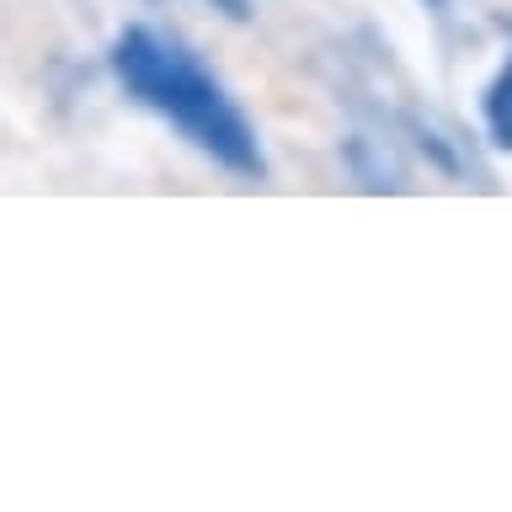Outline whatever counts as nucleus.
<instances>
[{"label": "nucleus", "instance_id": "obj_2", "mask_svg": "<svg viewBox=\"0 0 512 512\" xmlns=\"http://www.w3.org/2000/svg\"><path fill=\"white\" fill-rule=\"evenodd\" d=\"M486 128H491V139L502 144V150H512V59L486 86Z\"/></svg>", "mask_w": 512, "mask_h": 512}, {"label": "nucleus", "instance_id": "obj_1", "mask_svg": "<svg viewBox=\"0 0 512 512\" xmlns=\"http://www.w3.org/2000/svg\"><path fill=\"white\" fill-rule=\"evenodd\" d=\"M107 64L118 75V86L134 96L139 107H150L160 123H171L192 150H203L214 166H224L230 176H256L267 171L262 144H256L251 118L240 112V102L203 70V59L182 48L176 38L155 27H123L107 48Z\"/></svg>", "mask_w": 512, "mask_h": 512}, {"label": "nucleus", "instance_id": "obj_3", "mask_svg": "<svg viewBox=\"0 0 512 512\" xmlns=\"http://www.w3.org/2000/svg\"><path fill=\"white\" fill-rule=\"evenodd\" d=\"M203 6L224 11V16H230V22H246V16H251V0H203Z\"/></svg>", "mask_w": 512, "mask_h": 512}]
</instances>
